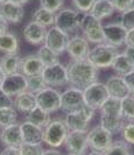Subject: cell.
Listing matches in <instances>:
<instances>
[{
  "mask_svg": "<svg viewBox=\"0 0 134 155\" xmlns=\"http://www.w3.org/2000/svg\"><path fill=\"white\" fill-rule=\"evenodd\" d=\"M67 71L68 84L80 90H84L98 79V69L87 60L71 61L67 67Z\"/></svg>",
  "mask_w": 134,
  "mask_h": 155,
  "instance_id": "1",
  "label": "cell"
},
{
  "mask_svg": "<svg viewBox=\"0 0 134 155\" xmlns=\"http://www.w3.org/2000/svg\"><path fill=\"white\" fill-rule=\"evenodd\" d=\"M100 111V125L111 134L121 132L125 119L121 114V99L110 97L99 109Z\"/></svg>",
  "mask_w": 134,
  "mask_h": 155,
  "instance_id": "2",
  "label": "cell"
},
{
  "mask_svg": "<svg viewBox=\"0 0 134 155\" xmlns=\"http://www.w3.org/2000/svg\"><path fill=\"white\" fill-rule=\"evenodd\" d=\"M118 54V48L103 42V43L96 45L93 48L90 49L87 61L89 63H91L97 69L110 68V67H112V63Z\"/></svg>",
  "mask_w": 134,
  "mask_h": 155,
  "instance_id": "3",
  "label": "cell"
},
{
  "mask_svg": "<svg viewBox=\"0 0 134 155\" xmlns=\"http://www.w3.org/2000/svg\"><path fill=\"white\" fill-rule=\"evenodd\" d=\"M69 128L63 119L55 118L43 128V142L51 148H58L64 145L69 134Z\"/></svg>",
  "mask_w": 134,
  "mask_h": 155,
  "instance_id": "4",
  "label": "cell"
},
{
  "mask_svg": "<svg viewBox=\"0 0 134 155\" xmlns=\"http://www.w3.org/2000/svg\"><path fill=\"white\" fill-rule=\"evenodd\" d=\"M83 13L75 8H63L56 13L55 26L69 36L76 35L80 27Z\"/></svg>",
  "mask_w": 134,
  "mask_h": 155,
  "instance_id": "5",
  "label": "cell"
},
{
  "mask_svg": "<svg viewBox=\"0 0 134 155\" xmlns=\"http://www.w3.org/2000/svg\"><path fill=\"white\" fill-rule=\"evenodd\" d=\"M79 29L83 33V36H84L90 43L98 45V43L105 42L102 21L98 20V19H97L96 16L92 15L91 13H85V14H83Z\"/></svg>",
  "mask_w": 134,
  "mask_h": 155,
  "instance_id": "6",
  "label": "cell"
},
{
  "mask_svg": "<svg viewBox=\"0 0 134 155\" xmlns=\"http://www.w3.org/2000/svg\"><path fill=\"white\" fill-rule=\"evenodd\" d=\"M95 111L96 110L84 104L83 107L79 109L78 111L72 113H67L64 121L68 126L69 131H87L89 124L93 118Z\"/></svg>",
  "mask_w": 134,
  "mask_h": 155,
  "instance_id": "7",
  "label": "cell"
},
{
  "mask_svg": "<svg viewBox=\"0 0 134 155\" xmlns=\"http://www.w3.org/2000/svg\"><path fill=\"white\" fill-rule=\"evenodd\" d=\"M84 101L93 110H99L103 104L110 98V92L107 90V86L100 82H95L91 85H89L83 90Z\"/></svg>",
  "mask_w": 134,
  "mask_h": 155,
  "instance_id": "8",
  "label": "cell"
},
{
  "mask_svg": "<svg viewBox=\"0 0 134 155\" xmlns=\"http://www.w3.org/2000/svg\"><path fill=\"white\" fill-rule=\"evenodd\" d=\"M112 135L107 130H105L102 125L95 126L90 131H87V143L92 150L105 152L113 142Z\"/></svg>",
  "mask_w": 134,
  "mask_h": 155,
  "instance_id": "9",
  "label": "cell"
},
{
  "mask_svg": "<svg viewBox=\"0 0 134 155\" xmlns=\"http://www.w3.org/2000/svg\"><path fill=\"white\" fill-rule=\"evenodd\" d=\"M61 94L62 93L58 92L56 89L47 86L35 94L38 106L49 113L57 112L58 110H61Z\"/></svg>",
  "mask_w": 134,
  "mask_h": 155,
  "instance_id": "10",
  "label": "cell"
},
{
  "mask_svg": "<svg viewBox=\"0 0 134 155\" xmlns=\"http://www.w3.org/2000/svg\"><path fill=\"white\" fill-rule=\"evenodd\" d=\"M85 104L83 90L70 86L61 94V110L64 113H72L83 107Z\"/></svg>",
  "mask_w": 134,
  "mask_h": 155,
  "instance_id": "11",
  "label": "cell"
},
{
  "mask_svg": "<svg viewBox=\"0 0 134 155\" xmlns=\"http://www.w3.org/2000/svg\"><path fill=\"white\" fill-rule=\"evenodd\" d=\"M69 39H70V36L68 34H65L56 26H51L47 31L44 45L49 47L54 53L61 56L63 53L67 51V46H68Z\"/></svg>",
  "mask_w": 134,
  "mask_h": 155,
  "instance_id": "12",
  "label": "cell"
},
{
  "mask_svg": "<svg viewBox=\"0 0 134 155\" xmlns=\"http://www.w3.org/2000/svg\"><path fill=\"white\" fill-rule=\"evenodd\" d=\"M42 77L48 86L56 87L68 84V71L67 68L61 63L44 67L42 71Z\"/></svg>",
  "mask_w": 134,
  "mask_h": 155,
  "instance_id": "13",
  "label": "cell"
},
{
  "mask_svg": "<svg viewBox=\"0 0 134 155\" xmlns=\"http://www.w3.org/2000/svg\"><path fill=\"white\" fill-rule=\"evenodd\" d=\"M90 49V42L84 36L76 34L69 39L67 53L72 58V61H84L87 60Z\"/></svg>",
  "mask_w": 134,
  "mask_h": 155,
  "instance_id": "14",
  "label": "cell"
},
{
  "mask_svg": "<svg viewBox=\"0 0 134 155\" xmlns=\"http://www.w3.org/2000/svg\"><path fill=\"white\" fill-rule=\"evenodd\" d=\"M64 146L68 153L84 155L89 147L87 131H70L64 142Z\"/></svg>",
  "mask_w": 134,
  "mask_h": 155,
  "instance_id": "15",
  "label": "cell"
},
{
  "mask_svg": "<svg viewBox=\"0 0 134 155\" xmlns=\"http://www.w3.org/2000/svg\"><path fill=\"white\" fill-rule=\"evenodd\" d=\"M27 76L22 72H16L13 75H7L0 87L11 97H16L18 94L27 91Z\"/></svg>",
  "mask_w": 134,
  "mask_h": 155,
  "instance_id": "16",
  "label": "cell"
},
{
  "mask_svg": "<svg viewBox=\"0 0 134 155\" xmlns=\"http://www.w3.org/2000/svg\"><path fill=\"white\" fill-rule=\"evenodd\" d=\"M103 31H104L105 43H107L112 47H116V48H119V47L125 45L127 29L124 28L120 22H112L104 25Z\"/></svg>",
  "mask_w": 134,
  "mask_h": 155,
  "instance_id": "17",
  "label": "cell"
},
{
  "mask_svg": "<svg viewBox=\"0 0 134 155\" xmlns=\"http://www.w3.org/2000/svg\"><path fill=\"white\" fill-rule=\"evenodd\" d=\"M47 27L36 21H29L24 28L25 40L33 46H41L44 43L46 35H47Z\"/></svg>",
  "mask_w": 134,
  "mask_h": 155,
  "instance_id": "18",
  "label": "cell"
},
{
  "mask_svg": "<svg viewBox=\"0 0 134 155\" xmlns=\"http://www.w3.org/2000/svg\"><path fill=\"white\" fill-rule=\"evenodd\" d=\"M0 140H1L2 145H5L6 147H21V145L24 143V138H22L20 124L16 123L14 125H11V126L2 128L1 133H0Z\"/></svg>",
  "mask_w": 134,
  "mask_h": 155,
  "instance_id": "19",
  "label": "cell"
},
{
  "mask_svg": "<svg viewBox=\"0 0 134 155\" xmlns=\"http://www.w3.org/2000/svg\"><path fill=\"white\" fill-rule=\"evenodd\" d=\"M0 14L6 19L8 23L18 25L22 21L25 16V9L22 5L14 4L12 1H5L0 5Z\"/></svg>",
  "mask_w": 134,
  "mask_h": 155,
  "instance_id": "20",
  "label": "cell"
},
{
  "mask_svg": "<svg viewBox=\"0 0 134 155\" xmlns=\"http://www.w3.org/2000/svg\"><path fill=\"white\" fill-rule=\"evenodd\" d=\"M105 84L107 86V90L110 92L111 97H114L118 99H124L127 96L131 94L129 87L127 85L124 76H119V75L111 76L110 78H107Z\"/></svg>",
  "mask_w": 134,
  "mask_h": 155,
  "instance_id": "21",
  "label": "cell"
},
{
  "mask_svg": "<svg viewBox=\"0 0 134 155\" xmlns=\"http://www.w3.org/2000/svg\"><path fill=\"white\" fill-rule=\"evenodd\" d=\"M44 64L42 60L40 58L38 54H31L27 55L21 58V70L25 76H36V75H42V71L44 69Z\"/></svg>",
  "mask_w": 134,
  "mask_h": 155,
  "instance_id": "22",
  "label": "cell"
},
{
  "mask_svg": "<svg viewBox=\"0 0 134 155\" xmlns=\"http://www.w3.org/2000/svg\"><path fill=\"white\" fill-rule=\"evenodd\" d=\"M20 127H21L24 142L32 143V145H41L43 142V128L27 120L20 124Z\"/></svg>",
  "mask_w": 134,
  "mask_h": 155,
  "instance_id": "23",
  "label": "cell"
},
{
  "mask_svg": "<svg viewBox=\"0 0 134 155\" xmlns=\"http://www.w3.org/2000/svg\"><path fill=\"white\" fill-rule=\"evenodd\" d=\"M38 106L36 103V97L35 94L29 91H25V92L18 94L14 97V101H13V107L20 112V113H29L32 110H34Z\"/></svg>",
  "mask_w": 134,
  "mask_h": 155,
  "instance_id": "24",
  "label": "cell"
},
{
  "mask_svg": "<svg viewBox=\"0 0 134 155\" xmlns=\"http://www.w3.org/2000/svg\"><path fill=\"white\" fill-rule=\"evenodd\" d=\"M20 41L16 34L6 31L0 34V51L4 54H19Z\"/></svg>",
  "mask_w": 134,
  "mask_h": 155,
  "instance_id": "25",
  "label": "cell"
},
{
  "mask_svg": "<svg viewBox=\"0 0 134 155\" xmlns=\"http://www.w3.org/2000/svg\"><path fill=\"white\" fill-rule=\"evenodd\" d=\"M114 11L116 8H114L112 0H96L90 13L102 21L104 19H107L113 15Z\"/></svg>",
  "mask_w": 134,
  "mask_h": 155,
  "instance_id": "26",
  "label": "cell"
},
{
  "mask_svg": "<svg viewBox=\"0 0 134 155\" xmlns=\"http://www.w3.org/2000/svg\"><path fill=\"white\" fill-rule=\"evenodd\" d=\"M21 58L19 54H5L1 56L0 67L4 70L5 75H13L16 72H20L21 70Z\"/></svg>",
  "mask_w": 134,
  "mask_h": 155,
  "instance_id": "27",
  "label": "cell"
},
{
  "mask_svg": "<svg viewBox=\"0 0 134 155\" xmlns=\"http://www.w3.org/2000/svg\"><path fill=\"white\" fill-rule=\"evenodd\" d=\"M111 68L114 70V72L117 75H119V76H125V75L129 74L134 69V63L123 51V53H119L117 55V57L114 58V61L112 63V67Z\"/></svg>",
  "mask_w": 134,
  "mask_h": 155,
  "instance_id": "28",
  "label": "cell"
},
{
  "mask_svg": "<svg viewBox=\"0 0 134 155\" xmlns=\"http://www.w3.org/2000/svg\"><path fill=\"white\" fill-rule=\"evenodd\" d=\"M26 120L29 121V123H32V124L36 125V126H39L41 128H44L50 123L51 118H50V113L49 112L42 110L39 106H36L29 113H27Z\"/></svg>",
  "mask_w": 134,
  "mask_h": 155,
  "instance_id": "29",
  "label": "cell"
},
{
  "mask_svg": "<svg viewBox=\"0 0 134 155\" xmlns=\"http://www.w3.org/2000/svg\"><path fill=\"white\" fill-rule=\"evenodd\" d=\"M55 18L56 13L49 12V11L42 7H39L38 9H35V12L33 13L32 15V19L34 21L43 25L47 28L51 27V26H55Z\"/></svg>",
  "mask_w": 134,
  "mask_h": 155,
  "instance_id": "30",
  "label": "cell"
},
{
  "mask_svg": "<svg viewBox=\"0 0 134 155\" xmlns=\"http://www.w3.org/2000/svg\"><path fill=\"white\" fill-rule=\"evenodd\" d=\"M103 155H133V149L125 140H118L112 142L110 147L103 152Z\"/></svg>",
  "mask_w": 134,
  "mask_h": 155,
  "instance_id": "31",
  "label": "cell"
},
{
  "mask_svg": "<svg viewBox=\"0 0 134 155\" xmlns=\"http://www.w3.org/2000/svg\"><path fill=\"white\" fill-rule=\"evenodd\" d=\"M18 111L13 106L0 109V128H5L7 126L16 124Z\"/></svg>",
  "mask_w": 134,
  "mask_h": 155,
  "instance_id": "32",
  "label": "cell"
},
{
  "mask_svg": "<svg viewBox=\"0 0 134 155\" xmlns=\"http://www.w3.org/2000/svg\"><path fill=\"white\" fill-rule=\"evenodd\" d=\"M36 54L40 56V58L42 60L43 64L48 67V65H53L56 63H60V55H57L56 53H54L49 47H47L44 43L41 45V47L39 48Z\"/></svg>",
  "mask_w": 134,
  "mask_h": 155,
  "instance_id": "33",
  "label": "cell"
},
{
  "mask_svg": "<svg viewBox=\"0 0 134 155\" xmlns=\"http://www.w3.org/2000/svg\"><path fill=\"white\" fill-rule=\"evenodd\" d=\"M121 114L126 121H134V96L121 99Z\"/></svg>",
  "mask_w": 134,
  "mask_h": 155,
  "instance_id": "34",
  "label": "cell"
},
{
  "mask_svg": "<svg viewBox=\"0 0 134 155\" xmlns=\"http://www.w3.org/2000/svg\"><path fill=\"white\" fill-rule=\"evenodd\" d=\"M27 91L34 93H39L40 91H42L43 89L47 87V83L44 82V79L42 77V75H36V76H29L27 77Z\"/></svg>",
  "mask_w": 134,
  "mask_h": 155,
  "instance_id": "35",
  "label": "cell"
},
{
  "mask_svg": "<svg viewBox=\"0 0 134 155\" xmlns=\"http://www.w3.org/2000/svg\"><path fill=\"white\" fill-rule=\"evenodd\" d=\"M120 23L127 31L134 29V7L120 13Z\"/></svg>",
  "mask_w": 134,
  "mask_h": 155,
  "instance_id": "36",
  "label": "cell"
},
{
  "mask_svg": "<svg viewBox=\"0 0 134 155\" xmlns=\"http://www.w3.org/2000/svg\"><path fill=\"white\" fill-rule=\"evenodd\" d=\"M64 5V0H40V7L44 8L49 12L57 13Z\"/></svg>",
  "mask_w": 134,
  "mask_h": 155,
  "instance_id": "37",
  "label": "cell"
},
{
  "mask_svg": "<svg viewBox=\"0 0 134 155\" xmlns=\"http://www.w3.org/2000/svg\"><path fill=\"white\" fill-rule=\"evenodd\" d=\"M95 2L96 0H71V4H72L74 8L83 14L90 13Z\"/></svg>",
  "mask_w": 134,
  "mask_h": 155,
  "instance_id": "38",
  "label": "cell"
},
{
  "mask_svg": "<svg viewBox=\"0 0 134 155\" xmlns=\"http://www.w3.org/2000/svg\"><path fill=\"white\" fill-rule=\"evenodd\" d=\"M19 149L21 155H42L43 153V148L41 147V145H32L26 142H24Z\"/></svg>",
  "mask_w": 134,
  "mask_h": 155,
  "instance_id": "39",
  "label": "cell"
},
{
  "mask_svg": "<svg viewBox=\"0 0 134 155\" xmlns=\"http://www.w3.org/2000/svg\"><path fill=\"white\" fill-rule=\"evenodd\" d=\"M121 134H123V139L129 145H134V121H127L125 123L123 130H121Z\"/></svg>",
  "mask_w": 134,
  "mask_h": 155,
  "instance_id": "40",
  "label": "cell"
},
{
  "mask_svg": "<svg viewBox=\"0 0 134 155\" xmlns=\"http://www.w3.org/2000/svg\"><path fill=\"white\" fill-rule=\"evenodd\" d=\"M116 11L119 13H123L127 9L134 7V0H112Z\"/></svg>",
  "mask_w": 134,
  "mask_h": 155,
  "instance_id": "41",
  "label": "cell"
},
{
  "mask_svg": "<svg viewBox=\"0 0 134 155\" xmlns=\"http://www.w3.org/2000/svg\"><path fill=\"white\" fill-rule=\"evenodd\" d=\"M13 101H14V99L11 96H8L7 93L0 87V109L13 106Z\"/></svg>",
  "mask_w": 134,
  "mask_h": 155,
  "instance_id": "42",
  "label": "cell"
},
{
  "mask_svg": "<svg viewBox=\"0 0 134 155\" xmlns=\"http://www.w3.org/2000/svg\"><path fill=\"white\" fill-rule=\"evenodd\" d=\"M125 78V81H126L127 85L129 87V91H131V94L134 96V69L129 72V74H127L124 76Z\"/></svg>",
  "mask_w": 134,
  "mask_h": 155,
  "instance_id": "43",
  "label": "cell"
},
{
  "mask_svg": "<svg viewBox=\"0 0 134 155\" xmlns=\"http://www.w3.org/2000/svg\"><path fill=\"white\" fill-rule=\"evenodd\" d=\"M125 46L134 47V29L127 31L126 39H125Z\"/></svg>",
  "mask_w": 134,
  "mask_h": 155,
  "instance_id": "44",
  "label": "cell"
},
{
  "mask_svg": "<svg viewBox=\"0 0 134 155\" xmlns=\"http://www.w3.org/2000/svg\"><path fill=\"white\" fill-rule=\"evenodd\" d=\"M0 155H21L20 154V149L19 148H14V147H6Z\"/></svg>",
  "mask_w": 134,
  "mask_h": 155,
  "instance_id": "45",
  "label": "cell"
},
{
  "mask_svg": "<svg viewBox=\"0 0 134 155\" xmlns=\"http://www.w3.org/2000/svg\"><path fill=\"white\" fill-rule=\"evenodd\" d=\"M8 26H9V23L6 21V19L4 16L0 14V34H4V33L8 31Z\"/></svg>",
  "mask_w": 134,
  "mask_h": 155,
  "instance_id": "46",
  "label": "cell"
},
{
  "mask_svg": "<svg viewBox=\"0 0 134 155\" xmlns=\"http://www.w3.org/2000/svg\"><path fill=\"white\" fill-rule=\"evenodd\" d=\"M124 53L129 57V60L134 63V47H126V49L124 50Z\"/></svg>",
  "mask_w": 134,
  "mask_h": 155,
  "instance_id": "47",
  "label": "cell"
},
{
  "mask_svg": "<svg viewBox=\"0 0 134 155\" xmlns=\"http://www.w3.org/2000/svg\"><path fill=\"white\" fill-rule=\"evenodd\" d=\"M42 155H63L60 150L57 149H47V150H43Z\"/></svg>",
  "mask_w": 134,
  "mask_h": 155,
  "instance_id": "48",
  "label": "cell"
},
{
  "mask_svg": "<svg viewBox=\"0 0 134 155\" xmlns=\"http://www.w3.org/2000/svg\"><path fill=\"white\" fill-rule=\"evenodd\" d=\"M8 1H12L14 4H19V5H22V6L29 2V0H8Z\"/></svg>",
  "mask_w": 134,
  "mask_h": 155,
  "instance_id": "49",
  "label": "cell"
},
{
  "mask_svg": "<svg viewBox=\"0 0 134 155\" xmlns=\"http://www.w3.org/2000/svg\"><path fill=\"white\" fill-rule=\"evenodd\" d=\"M6 77V75H5V72H4V70L1 69V67H0V85H1V83L4 82V79Z\"/></svg>",
  "mask_w": 134,
  "mask_h": 155,
  "instance_id": "50",
  "label": "cell"
},
{
  "mask_svg": "<svg viewBox=\"0 0 134 155\" xmlns=\"http://www.w3.org/2000/svg\"><path fill=\"white\" fill-rule=\"evenodd\" d=\"M89 155H103L102 152H97V150H92Z\"/></svg>",
  "mask_w": 134,
  "mask_h": 155,
  "instance_id": "51",
  "label": "cell"
},
{
  "mask_svg": "<svg viewBox=\"0 0 134 155\" xmlns=\"http://www.w3.org/2000/svg\"><path fill=\"white\" fill-rule=\"evenodd\" d=\"M5 1H7V0H0V5H1V4H4Z\"/></svg>",
  "mask_w": 134,
  "mask_h": 155,
  "instance_id": "52",
  "label": "cell"
},
{
  "mask_svg": "<svg viewBox=\"0 0 134 155\" xmlns=\"http://www.w3.org/2000/svg\"><path fill=\"white\" fill-rule=\"evenodd\" d=\"M68 155H77V154H71V153H69Z\"/></svg>",
  "mask_w": 134,
  "mask_h": 155,
  "instance_id": "53",
  "label": "cell"
},
{
  "mask_svg": "<svg viewBox=\"0 0 134 155\" xmlns=\"http://www.w3.org/2000/svg\"><path fill=\"white\" fill-rule=\"evenodd\" d=\"M0 53H1V51H0ZM0 60H1V55H0Z\"/></svg>",
  "mask_w": 134,
  "mask_h": 155,
  "instance_id": "54",
  "label": "cell"
}]
</instances>
